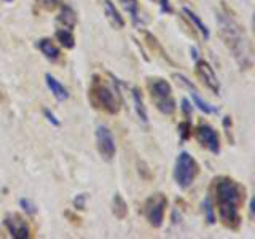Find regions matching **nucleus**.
<instances>
[{"label":"nucleus","instance_id":"obj_11","mask_svg":"<svg viewBox=\"0 0 255 239\" xmlns=\"http://www.w3.org/2000/svg\"><path fill=\"white\" fill-rule=\"evenodd\" d=\"M102 6H104V13H106V18L110 22V26L118 29V30L123 29L125 27V18L122 16V13L118 11L115 3L112 2V0H104Z\"/></svg>","mask_w":255,"mask_h":239},{"label":"nucleus","instance_id":"obj_16","mask_svg":"<svg viewBox=\"0 0 255 239\" xmlns=\"http://www.w3.org/2000/svg\"><path fill=\"white\" fill-rule=\"evenodd\" d=\"M132 102H134V109H135V114H137L139 120L142 123H148V114H147V107L143 104V98H142V93L139 88L132 86Z\"/></svg>","mask_w":255,"mask_h":239},{"label":"nucleus","instance_id":"obj_1","mask_svg":"<svg viewBox=\"0 0 255 239\" xmlns=\"http://www.w3.org/2000/svg\"><path fill=\"white\" fill-rule=\"evenodd\" d=\"M214 191L220 222L230 230H239L243 222L241 207L246 201V188L235 179L219 177L214 180Z\"/></svg>","mask_w":255,"mask_h":239},{"label":"nucleus","instance_id":"obj_24","mask_svg":"<svg viewBox=\"0 0 255 239\" xmlns=\"http://www.w3.org/2000/svg\"><path fill=\"white\" fill-rule=\"evenodd\" d=\"M153 3H156L159 6V10H161L163 13H167V14L172 13V6H171L169 0H153Z\"/></svg>","mask_w":255,"mask_h":239},{"label":"nucleus","instance_id":"obj_28","mask_svg":"<svg viewBox=\"0 0 255 239\" xmlns=\"http://www.w3.org/2000/svg\"><path fill=\"white\" fill-rule=\"evenodd\" d=\"M182 110H183V114H185L187 118L191 117V104H190V101L187 98L182 99Z\"/></svg>","mask_w":255,"mask_h":239},{"label":"nucleus","instance_id":"obj_13","mask_svg":"<svg viewBox=\"0 0 255 239\" xmlns=\"http://www.w3.org/2000/svg\"><path fill=\"white\" fill-rule=\"evenodd\" d=\"M37 48L42 51V54L45 56V58L51 62H56L61 58V50L56 46V43L51 38H40L37 42Z\"/></svg>","mask_w":255,"mask_h":239},{"label":"nucleus","instance_id":"obj_6","mask_svg":"<svg viewBox=\"0 0 255 239\" xmlns=\"http://www.w3.org/2000/svg\"><path fill=\"white\" fill-rule=\"evenodd\" d=\"M167 207V198L163 193H155L147 198L143 204V215L153 228H159L164 222V214Z\"/></svg>","mask_w":255,"mask_h":239},{"label":"nucleus","instance_id":"obj_4","mask_svg":"<svg viewBox=\"0 0 255 239\" xmlns=\"http://www.w3.org/2000/svg\"><path fill=\"white\" fill-rule=\"evenodd\" d=\"M148 91L155 107L164 115H172L177 106L172 96V86L164 78H148Z\"/></svg>","mask_w":255,"mask_h":239},{"label":"nucleus","instance_id":"obj_15","mask_svg":"<svg viewBox=\"0 0 255 239\" xmlns=\"http://www.w3.org/2000/svg\"><path fill=\"white\" fill-rule=\"evenodd\" d=\"M182 13L187 16V19H188L191 24H193L195 29L199 32V34L203 35V38H204V40H209V38H211V32H209V29H207V26L203 22V19L199 18V16H198L195 11H191L190 8L183 6V8H182Z\"/></svg>","mask_w":255,"mask_h":239},{"label":"nucleus","instance_id":"obj_27","mask_svg":"<svg viewBox=\"0 0 255 239\" xmlns=\"http://www.w3.org/2000/svg\"><path fill=\"white\" fill-rule=\"evenodd\" d=\"M43 115L46 117V120H48V121H50L53 126H59V124H61V123H59V120L54 117V114H53V112H51L50 109H43Z\"/></svg>","mask_w":255,"mask_h":239},{"label":"nucleus","instance_id":"obj_18","mask_svg":"<svg viewBox=\"0 0 255 239\" xmlns=\"http://www.w3.org/2000/svg\"><path fill=\"white\" fill-rule=\"evenodd\" d=\"M123 8L128 11V14L131 16V21L134 26L142 27V19H140V11H139V3L137 0H122Z\"/></svg>","mask_w":255,"mask_h":239},{"label":"nucleus","instance_id":"obj_14","mask_svg":"<svg viewBox=\"0 0 255 239\" xmlns=\"http://www.w3.org/2000/svg\"><path fill=\"white\" fill-rule=\"evenodd\" d=\"M59 8H61V11L58 14V18H56V21H58V24H61V27L74 30L77 24V13L74 11V8L69 5H62V3L59 5Z\"/></svg>","mask_w":255,"mask_h":239},{"label":"nucleus","instance_id":"obj_2","mask_svg":"<svg viewBox=\"0 0 255 239\" xmlns=\"http://www.w3.org/2000/svg\"><path fill=\"white\" fill-rule=\"evenodd\" d=\"M219 35L223 45L231 53L233 59L241 70H249L254 66V50L249 35L246 34L244 27L236 22L231 16L217 13Z\"/></svg>","mask_w":255,"mask_h":239},{"label":"nucleus","instance_id":"obj_12","mask_svg":"<svg viewBox=\"0 0 255 239\" xmlns=\"http://www.w3.org/2000/svg\"><path fill=\"white\" fill-rule=\"evenodd\" d=\"M45 82H46V86H48V90H50L53 93V96L56 98V101H59V102H64V101H67L69 99V90L66 86H64L58 78H54L51 74H46L45 75Z\"/></svg>","mask_w":255,"mask_h":239},{"label":"nucleus","instance_id":"obj_7","mask_svg":"<svg viewBox=\"0 0 255 239\" xmlns=\"http://www.w3.org/2000/svg\"><path fill=\"white\" fill-rule=\"evenodd\" d=\"M96 147H98V151L102 156V159H106V161H112L115 158L117 143L114 134H112V131L107 126L99 124L96 127Z\"/></svg>","mask_w":255,"mask_h":239},{"label":"nucleus","instance_id":"obj_9","mask_svg":"<svg viewBox=\"0 0 255 239\" xmlns=\"http://www.w3.org/2000/svg\"><path fill=\"white\" fill-rule=\"evenodd\" d=\"M196 139L203 147L209 150L211 153H214V155L220 153V135L212 126L199 124L196 127Z\"/></svg>","mask_w":255,"mask_h":239},{"label":"nucleus","instance_id":"obj_22","mask_svg":"<svg viewBox=\"0 0 255 239\" xmlns=\"http://www.w3.org/2000/svg\"><path fill=\"white\" fill-rule=\"evenodd\" d=\"M179 135H180V142H185V140L190 139V135H191V123L188 121V120L179 123Z\"/></svg>","mask_w":255,"mask_h":239},{"label":"nucleus","instance_id":"obj_8","mask_svg":"<svg viewBox=\"0 0 255 239\" xmlns=\"http://www.w3.org/2000/svg\"><path fill=\"white\" fill-rule=\"evenodd\" d=\"M195 72L198 78L207 86L214 94H220V82L217 75H215L214 69L211 67V64L204 59H196L195 61Z\"/></svg>","mask_w":255,"mask_h":239},{"label":"nucleus","instance_id":"obj_5","mask_svg":"<svg viewBox=\"0 0 255 239\" xmlns=\"http://www.w3.org/2000/svg\"><path fill=\"white\" fill-rule=\"evenodd\" d=\"M199 174V164L196 159L187 151H180L174 166V180L182 188L187 190L193 185Z\"/></svg>","mask_w":255,"mask_h":239},{"label":"nucleus","instance_id":"obj_21","mask_svg":"<svg viewBox=\"0 0 255 239\" xmlns=\"http://www.w3.org/2000/svg\"><path fill=\"white\" fill-rule=\"evenodd\" d=\"M203 211H204V217L207 220L209 225H214L217 217H215V209H214V204L211 201V198H206L204 203H203Z\"/></svg>","mask_w":255,"mask_h":239},{"label":"nucleus","instance_id":"obj_29","mask_svg":"<svg viewBox=\"0 0 255 239\" xmlns=\"http://www.w3.org/2000/svg\"><path fill=\"white\" fill-rule=\"evenodd\" d=\"M190 53H191V56H193V59L196 61V59H198V51H196V48H191Z\"/></svg>","mask_w":255,"mask_h":239},{"label":"nucleus","instance_id":"obj_19","mask_svg":"<svg viewBox=\"0 0 255 239\" xmlns=\"http://www.w3.org/2000/svg\"><path fill=\"white\" fill-rule=\"evenodd\" d=\"M112 212H114V215L118 220L126 219L128 215V204L120 193H115L114 199H112Z\"/></svg>","mask_w":255,"mask_h":239},{"label":"nucleus","instance_id":"obj_25","mask_svg":"<svg viewBox=\"0 0 255 239\" xmlns=\"http://www.w3.org/2000/svg\"><path fill=\"white\" fill-rule=\"evenodd\" d=\"M40 5H42L43 8H46V10L53 11L61 5V2H59V0H40Z\"/></svg>","mask_w":255,"mask_h":239},{"label":"nucleus","instance_id":"obj_23","mask_svg":"<svg viewBox=\"0 0 255 239\" xmlns=\"http://www.w3.org/2000/svg\"><path fill=\"white\" fill-rule=\"evenodd\" d=\"M19 206H21V209L26 212L27 215H35L37 214V206L32 203L30 199H26V198L19 199Z\"/></svg>","mask_w":255,"mask_h":239},{"label":"nucleus","instance_id":"obj_17","mask_svg":"<svg viewBox=\"0 0 255 239\" xmlns=\"http://www.w3.org/2000/svg\"><path fill=\"white\" fill-rule=\"evenodd\" d=\"M190 94H191V101H193V104L195 106L201 110V112H204V114H207V115H211V114H219V109L215 107V106H212V104H209V102H206L201 96H199V93H198V90H196V86H193V88H190Z\"/></svg>","mask_w":255,"mask_h":239},{"label":"nucleus","instance_id":"obj_20","mask_svg":"<svg viewBox=\"0 0 255 239\" xmlns=\"http://www.w3.org/2000/svg\"><path fill=\"white\" fill-rule=\"evenodd\" d=\"M56 40L61 43V46L67 48V50H72V48L75 46V37H74V32L69 30V29H64V27H59L56 30L54 34Z\"/></svg>","mask_w":255,"mask_h":239},{"label":"nucleus","instance_id":"obj_10","mask_svg":"<svg viewBox=\"0 0 255 239\" xmlns=\"http://www.w3.org/2000/svg\"><path fill=\"white\" fill-rule=\"evenodd\" d=\"M3 223H5L10 236L14 239H26L30 236V230H29L27 222L24 220L19 214H8Z\"/></svg>","mask_w":255,"mask_h":239},{"label":"nucleus","instance_id":"obj_30","mask_svg":"<svg viewBox=\"0 0 255 239\" xmlns=\"http://www.w3.org/2000/svg\"><path fill=\"white\" fill-rule=\"evenodd\" d=\"M0 2H11V0H0Z\"/></svg>","mask_w":255,"mask_h":239},{"label":"nucleus","instance_id":"obj_3","mask_svg":"<svg viewBox=\"0 0 255 239\" xmlns=\"http://www.w3.org/2000/svg\"><path fill=\"white\" fill-rule=\"evenodd\" d=\"M90 99L96 109H101L110 115H115L120 112V99L118 94L106 85L99 77H94L90 88Z\"/></svg>","mask_w":255,"mask_h":239},{"label":"nucleus","instance_id":"obj_26","mask_svg":"<svg viewBox=\"0 0 255 239\" xmlns=\"http://www.w3.org/2000/svg\"><path fill=\"white\" fill-rule=\"evenodd\" d=\"M85 204H86V195H77L75 199H74V206H75V209H80V211H83L85 209Z\"/></svg>","mask_w":255,"mask_h":239}]
</instances>
